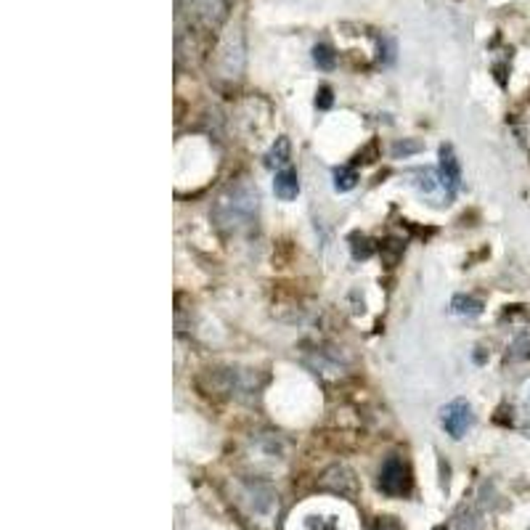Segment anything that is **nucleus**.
I'll return each mask as SVG.
<instances>
[{
    "instance_id": "nucleus-10",
    "label": "nucleus",
    "mask_w": 530,
    "mask_h": 530,
    "mask_svg": "<svg viewBox=\"0 0 530 530\" xmlns=\"http://www.w3.org/2000/svg\"><path fill=\"white\" fill-rule=\"evenodd\" d=\"M451 313L464 316V318H474L483 313V302L477 297H472V295H456V297L451 300Z\"/></svg>"
},
{
    "instance_id": "nucleus-8",
    "label": "nucleus",
    "mask_w": 530,
    "mask_h": 530,
    "mask_svg": "<svg viewBox=\"0 0 530 530\" xmlns=\"http://www.w3.org/2000/svg\"><path fill=\"white\" fill-rule=\"evenodd\" d=\"M273 191H276V196H279L281 202H292V199H297L300 196V178L297 173L292 168H284L276 173V178H273Z\"/></svg>"
},
{
    "instance_id": "nucleus-9",
    "label": "nucleus",
    "mask_w": 530,
    "mask_h": 530,
    "mask_svg": "<svg viewBox=\"0 0 530 530\" xmlns=\"http://www.w3.org/2000/svg\"><path fill=\"white\" fill-rule=\"evenodd\" d=\"M289 159H292V146H289V138H276V143L270 146V151L265 154V168H270V170H284V168H289Z\"/></svg>"
},
{
    "instance_id": "nucleus-1",
    "label": "nucleus",
    "mask_w": 530,
    "mask_h": 530,
    "mask_svg": "<svg viewBox=\"0 0 530 530\" xmlns=\"http://www.w3.org/2000/svg\"><path fill=\"white\" fill-rule=\"evenodd\" d=\"M258 210H260L258 188L252 186L250 180H239L236 186H231L218 196V202L213 207V220L220 231L242 233L258 220Z\"/></svg>"
},
{
    "instance_id": "nucleus-5",
    "label": "nucleus",
    "mask_w": 530,
    "mask_h": 530,
    "mask_svg": "<svg viewBox=\"0 0 530 530\" xmlns=\"http://www.w3.org/2000/svg\"><path fill=\"white\" fill-rule=\"evenodd\" d=\"M321 488L329 493H337V496H345V499H355V496H358V480H355V474L342 464L326 469L324 477H321Z\"/></svg>"
},
{
    "instance_id": "nucleus-3",
    "label": "nucleus",
    "mask_w": 530,
    "mask_h": 530,
    "mask_svg": "<svg viewBox=\"0 0 530 530\" xmlns=\"http://www.w3.org/2000/svg\"><path fill=\"white\" fill-rule=\"evenodd\" d=\"M440 424H443V429H446L448 435L454 437V440H462V437L472 429L474 424V414H472V406L467 403V400L456 398L451 400V403H446L443 409H440Z\"/></svg>"
},
{
    "instance_id": "nucleus-15",
    "label": "nucleus",
    "mask_w": 530,
    "mask_h": 530,
    "mask_svg": "<svg viewBox=\"0 0 530 530\" xmlns=\"http://www.w3.org/2000/svg\"><path fill=\"white\" fill-rule=\"evenodd\" d=\"M353 258L355 260H366L374 252V247H369V239L366 236H353Z\"/></svg>"
},
{
    "instance_id": "nucleus-16",
    "label": "nucleus",
    "mask_w": 530,
    "mask_h": 530,
    "mask_svg": "<svg viewBox=\"0 0 530 530\" xmlns=\"http://www.w3.org/2000/svg\"><path fill=\"white\" fill-rule=\"evenodd\" d=\"M511 350H514V358H530V337H522V340H517V342L511 345Z\"/></svg>"
},
{
    "instance_id": "nucleus-12",
    "label": "nucleus",
    "mask_w": 530,
    "mask_h": 530,
    "mask_svg": "<svg viewBox=\"0 0 530 530\" xmlns=\"http://www.w3.org/2000/svg\"><path fill=\"white\" fill-rule=\"evenodd\" d=\"M358 183V173L350 165H342V168L335 170V188L337 191H350V188Z\"/></svg>"
},
{
    "instance_id": "nucleus-6",
    "label": "nucleus",
    "mask_w": 530,
    "mask_h": 530,
    "mask_svg": "<svg viewBox=\"0 0 530 530\" xmlns=\"http://www.w3.org/2000/svg\"><path fill=\"white\" fill-rule=\"evenodd\" d=\"M411 178H417V180H411V183H414L424 196H429V199H454V196L448 194L443 178H440V170L419 168L411 173Z\"/></svg>"
},
{
    "instance_id": "nucleus-4",
    "label": "nucleus",
    "mask_w": 530,
    "mask_h": 530,
    "mask_svg": "<svg viewBox=\"0 0 530 530\" xmlns=\"http://www.w3.org/2000/svg\"><path fill=\"white\" fill-rule=\"evenodd\" d=\"M228 6L231 0H188V16L202 24L207 29H215L223 24V19L228 16Z\"/></svg>"
},
{
    "instance_id": "nucleus-2",
    "label": "nucleus",
    "mask_w": 530,
    "mask_h": 530,
    "mask_svg": "<svg viewBox=\"0 0 530 530\" xmlns=\"http://www.w3.org/2000/svg\"><path fill=\"white\" fill-rule=\"evenodd\" d=\"M411 488L409 467L400 456H387L379 469V491L387 496H406Z\"/></svg>"
},
{
    "instance_id": "nucleus-13",
    "label": "nucleus",
    "mask_w": 530,
    "mask_h": 530,
    "mask_svg": "<svg viewBox=\"0 0 530 530\" xmlns=\"http://www.w3.org/2000/svg\"><path fill=\"white\" fill-rule=\"evenodd\" d=\"M424 149L419 141H398L395 146H392V157L395 159H409L414 157V154H419V151Z\"/></svg>"
},
{
    "instance_id": "nucleus-17",
    "label": "nucleus",
    "mask_w": 530,
    "mask_h": 530,
    "mask_svg": "<svg viewBox=\"0 0 530 530\" xmlns=\"http://www.w3.org/2000/svg\"><path fill=\"white\" fill-rule=\"evenodd\" d=\"M316 103L321 106V109H329V106H332V88H329V85H324V88L318 91Z\"/></svg>"
},
{
    "instance_id": "nucleus-14",
    "label": "nucleus",
    "mask_w": 530,
    "mask_h": 530,
    "mask_svg": "<svg viewBox=\"0 0 530 530\" xmlns=\"http://www.w3.org/2000/svg\"><path fill=\"white\" fill-rule=\"evenodd\" d=\"M395 40L387 38V35H382L379 38V64H392L395 61Z\"/></svg>"
},
{
    "instance_id": "nucleus-7",
    "label": "nucleus",
    "mask_w": 530,
    "mask_h": 530,
    "mask_svg": "<svg viewBox=\"0 0 530 530\" xmlns=\"http://www.w3.org/2000/svg\"><path fill=\"white\" fill-rule=\"evenodd\" d=\"M440 178H443V183H446L451 196L462 186V165H459V159L454 154V146H448V143L440 146Z\"/></svg>"
},
{
    "instance_id": "nucleus-11",
    "label": "nucleus",
    "mask_w": 530,
    "mask_h": 530,
    "mask_svg": "<svg viewBox=\"0 0 530 530\" xmlns=\"http://www.w3.org/2000/svg\"><path fill=\"white\" fill-rule=\"evenodd\" d=\"M313 61H316L318 69H324V72H332L337 64V56L335 51L326 46V43H318L316 48H313Z\"/></svg>"
}]
</instances>
